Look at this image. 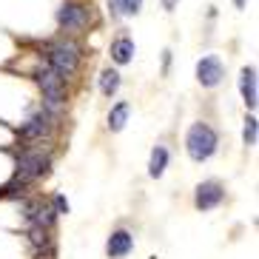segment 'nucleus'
<instances>
[{
	"label": "nucleus",
	"instance_id": "nucleus-4",
	"mask_svg": "<svg viewBox=\"0 0 259 259\" xmlns=\"http://www.w3.org/2000/svg\"><path fill=\"white\" fill-rule=\"evenodd\" d=\"M52 168V157L43 154V148H34V145H26L23 151L15 157V180L31 185L34 180L49 174Z\"/></svg>",
	"mask_w": 259,
	"mask_h": 259
},
{
	"label": "nucleus",
	"instance_id": "nucleus-19",
	"mask_svg": "<svg viewBox=\"0 0 259 259\" xmlns=\"http://www.w3.org/2000/svg\"><path fill=\"white\" fill-rule=\"evenodd\" d=\"M143 0H120V12L122 15H140Z\"/></svg>",
	"mask_w": 259,
	"mask_h": 259
},
{
	"label": "nucleus",
	"instance_id": "nucleus-14",
	"mask_svg": "<svg viewBox=\"0 0 259 259\" xmlns=\"http://www.w3.org/2000/svg\"><path fill=\"white\" fill-rule=\"evenodd\" d=\"M128 114H131V106L125 103V100H120L117 106H111V111H108V131H122L125 128V122H128Z\"/></svg>",
	"mask_w": 259,
	"mask_h": 259
},
{
	"label": "nucleus",
	"instance_id": "nucleus-5",
	"mask_svg": "<svg viewBox=\"0 0 259 259\" xmlns=\"http://www.w3.org/2000/svg\"><path fill=\"white\" fill-rule=\"evenodd\" d=\"M92 23H94L92 6H85V3L66 0V3L57 9V26H60L66 34H83Z\"/></svg>",
	"mask_w": 259,
	"mask_h": 259
},
{
	"label": "nucleus",
	"instance_id": "nucleus-10",
	"mask_svg": "<svg viewBox=\"0 0 259 259\" xmlns=\"http://www.w3.org/2000/svg\"><path fill=\"white\" fill-rule=\"evenodd\" d=\"M239 94H242L245 106L253 111V108H256V97H259V92H256V69H253V66H245L242 74H239Z\"/></svg>",
	"mask_w": 259,
	"mask_h": 259
},
{
	"label": "nucleus",
	"instance_id": "nucleus-6",
	"mask_svg": "<svg viewBox=\"0 0 259 259\" xmlns=\"http://www.w3.org/2000/svg\"><path fill=\"white\" fill-rule=\"evenodd\" d=\"M60 117L49 114L46 108H40L34 114L26 117V122H20V128H17V140L20 143H43L54 134V125H57Z\"/></svg>",
	"mask_w": 259,
	"mask_h": 259
},
{
	"label": "nucleus",
	"instance_id": "nucleus-13",
	"mask_svg": "<svg viewBox=\"0 0 259 259\" xmlns=\"http://www.w3.org/2000/svg\"><path fill=\"white\" fill-rule=\"evenodd\" d=\"M168 160H171V154H168L165 145H157L151 151V160H148V177L151 180H160L162 174H165V168H168Z\"/></svg>",
	"mask_w": 259,
	"mask_h": 259
},
{
	"label": "nucleus",
	"instance_id": "nucleus-8",
	"mask_svg": "<svg viewBox=\"0 0 259 259\" xmlns=\"http://www.w3.org/2000/svg\"><path fill=\"white\" fill-rule=\"evenodd\" d=\"M222 77H225V69H222V60L217 57V54H205V57L197 63V80H199L202 89L220 85Z\"/></svg>",
	"mask_w": 259,
	"mask_h": 259
},
{
	"label": "nucleus",
	"instance_id": "nucleus-16",
	"mask_svg": "<svg viewBox=\"0 0 259 259\" xmlns=\"http://www.w3.org/2000/svg\"><path fill=\"white\" fill-rule=\"evenodd\" d=\"M256 137H259V120L253 114H248L245 117V128H242L245 145H256Z\"/></svg>",
	"mask_w": 259,
	"mask_h": 259
},
{
	"label": "nucleus",
	"instance_id": "nucleus-11",
	"mask_svg": "<svg viewBox=\"0 0 259 259\" xmlns=\"http://www.w3.org/2000/svg\"><path fill=\"white\" fill-rule=\"evenodd\" d=\"M134 40L128 37V34H120V37H114V43H111V60L117 63V66H125V63L134 60Z\"/></svg>",
	"mask_w": 259,
	"mask_h": 259
},
{
	"label": "nucleus",
	"instance_id": "nucleus-18",
	"mask_svg": "<svg viewBox=\"0 0 259 259\" xmlns=\"http://www.w3.org/2000/svg\"><path fill=\"white\" fill-rule=\"evenodd\" d=\"M52 208H54V213H57V217L69 213L71 205H69V199H66V194H54V197H52Z\"/></svg>",
	"mask_w": 259,
	"mask_h": 259
},
{
	"label": "nucleus",
	"instance_id": "nucleus-9",
	"mask_svg": "<svg viewBox=\"0 0 259 259\" xmlns=\"http://www.w3.org/2000/svg\"><path fill=\"white\" fill-rule=\"evenodd\" d=\"M131 251H134V234L125 228L111 231V236L106 239V256L108 259H125Z\"/></svg>",
	"mask_w": 259,
	"mask_h": 259
},
{
	"label": "nucleus",
	"instance_id": "nucleus-12",
	"mask_svg": "<svg viewBox=\"0 0 259 259\" xmlns=\"http://www.w3.org/2000/svg\"><path fill=\"white\" fill-rule=\"evenodd\" d=\"M26 236H29V245H31V251L34 253L49 251V245H52V231H46L43 225H37V222H29Z\"/></svg>",
	"mask_w": 259,
	"mask_h": 259
},
{
	"label": "nucleus",
	"instance_id": "nucleus-2",
	"mask_svg": "<svg viewBox=\"0 0 259 259\" xmlns=\"http://www.w3.org/2000/svg\"><path fill=\"white\" fill-rule=\"evenodd\" d=\"M34 80H37L40 92H43V108L49 114L60 117V111L66 108V80L54 69H49L46 63L34 71Z\"/></svg>",
	"mask_w": 259,
	"mask_h": 259
},
{
	"label": "nucleus",
	"instance_id": "nucleus-3",
	"mask_svg": "<svg viewBox=\"0 0 259 259\" xmlns=\"http://www.w3.org/2000/svg\"><path fill=\"white\" fill-rule=\"evenodd\" d=\"M220 148V134L208 122H194L185 134V151L194 162H208Z\"/></svg>",
	"mask_w": 259,
	"mask_h": 259
},
{
	"label": "nucleus",
	"instance_id": "nucleus-7",
	"mask_svg": "<svg viewBox=\"0 0 259 259\" xmlns=\"http://www.w3.org/2000/svg\"><path fill=\"white\" fill-rule=\"evenodd\" d=\"M222 202H225V188H222L220 180H205V183H199L197 191H194V205L199 211H213Z\"/></svg>",
	"mask_w": 259,
	"mask_h": 259
},
{
	"label": "nucleus",
	"instance_id": "nucleus-23",
	"mask_svg": "<svg viewBox=\"0 0 259 259\" xmlns=\"http://www.w3.org/2000/svg\"><path fill=\"white\" fill-rule=\"evenodd\" d=\"M234 6L236 9H245V0H234Z\"/></svg>",
	"mask_w": 259,
	"mask_h": 259
},
{
	"label": "nucleus",
	"instance_id": "nucleus-1",
	"mask_svg": "<svg viewBox=\"0 0 259 259\" xmlns=\"http://www.w3.org/2000/svg\"><path fill=\"white\" fill-rule=\"evenodd\" d=\"M46 66L57 71L63 80H71L80 71V46L71 37L49 43L46 46Z\"/></svg>",
	"mask_w": 259,
	"mask_h": 259
},
{
	"label": "nucleus",
	"instance_id": "nucleus-20",
	"mask_svg": "<svg viewBox=\"0 0 259 259\" xmlns=\"http://www.w3.org/2000/svg\"><path fill=\"white\" fill-rule=\"evenodd\" d=\"M108 12H111V17H122V12H120V0H108Z\"/></svg>",
	"mask_w": 259,
	"mask_h": 259
},
{
	"label": "nucleus",
	"instance_id": "nucleus-22",
	"mask_svg": "<svg viewBox=\"0 0 259 259\" xmlns=\"http://www.w3.org/2000/svg\"><path fill=\"white\" fill-rule=\"evenodd\" d=\"M168 66H171V52L162 54V71H168Z\"/></svg>",
	"mask_w": 259,
	"mask_h": 259
},
{
	"label": "nucleus",
	"instance_id": "nucleus-17",
	"mask_svg": "<svg viewBox=\"0 0 259 259\" xmlns=\"http://www.w3.org/2000/svg\"><path fill=\"white\" fill-rule=\"evenodd\" d=\"M26 194H29V185L20 183V180H12L9 185H3V188H0V197H20V199H23Z\"/></svg>",
	"mask_w": 259,
	"mask_h": 259
},
{
	"label": "nucleus",
	"instance_id": "nucleus-21",
	"mask_svg": "<svg viewBox=\"0 0 259 259\" xmlns=\"http://www.w3.org/2000/svg\"><path fill=\"white\" fill-rule=\"evenodd\" d=\"M177 3H180V0H162V9H165V12H174Z\"/></svg>",
	"mask_w": 259,
	"mask_h": 259
},
{
	"label": "nucleus",
	"instance_id": "nucleus-15",
	"mask_svg": "<svg viewBox=\"0 0 259 259\" xmlns=\"http://www.w3.org/2000/svg\"><path fill=\"white\" fill-rule=\"evenodd\" d=\"M97 85H100V92H103V97H114L117 92H120V71L114 69H103L97 77Z\"/></svg>",
	"mask_w": 259,
	"mask_h": 259
}]
</instances>
